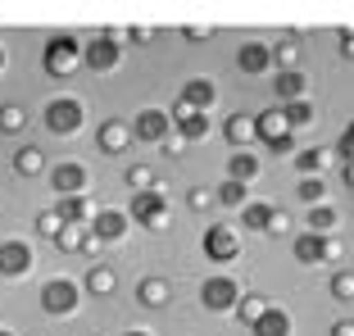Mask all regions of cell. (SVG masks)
<instances>
[{
    "instance_id": "1",
    "label": "cell",
    "mask_w": 354,
    "mask_h": 336,
    "mask_svg": "<svg viewBox=\"0 0 354 336\" xmlns=\"http://www.w3.org/2000/svg\"><path fill=\"white\" fill-rule=\"evenodd\" d=\"M82 50H86V46L77 41L73 32H55L50 41L41 46V68L64 82V77H73L77 68H86V64H82Z\"/></svg>"
},
{
    "instance_id": "2",
    "label": "cell",
    "mask_w": 354,
    "mask_h": 336,
    "mask_svg": "<svg viewBox=\"0 0 354 336\" xmlns=\"http://www.w3.org/2000/svg\"><path fill=\"white\" fill-rule=\"evenodd\" d=\"M82 118H86V109H82L77 95H55V100H46V109H41V123H46L50 137H73L77 127H82Z\"/></svg>"
},
{
    "instance_id": "3",
    "label": "cell",
    "mask_w": 354,
    "mask_h": 336,
    "mask_svg": "<svg viewBox=\"0 0 354 336\" xmlns=\"http://www.w3.org/2000/svg\"><path fill=\"white\" fill-rule=\"evenodd\" d=\"M241 295H245V291H241L236 277H227V273H214V277L200 282V305H205L209 314H236Z\"/></svg>"
},
{
    "instance_id": "4",
    "label": "cell",
    "mask_w": 354,
    "mask_h": 336,
    "mask_svg": "<svg viewBox=\"0 0 354 336\" xmlns=\"http://www.w3.org/2000/svg\"><path fill=\"white\" fill-rule=\"evenodd\" d=\"M127 214H132L136 227L164 232V227H168V191H164V187H155V191H141V196H132Z\"/></svg>"
},
{
    "instance_id": "5",
    "label": "cell",
    "mask_w": 354,
    "mask_h": 336,
    "mask_svg": "<svg viewBox=\"0 0 354 336\" xmlns=\"http://www.w3.org/2000/svg\"><path fill=\"white\" fill-rule=\"evenodd\" d=\"M200 250H205L209 263H236L241 259V232L227 227V223H214V227H205V236H200Z\"/></svg>"
},
{
    "instance_id": "6",
    "label": "cell",
    "mask_w": 354,
    "mask_h": 336,
    "mask_svg": "<svg viewBox=\"0 0 354 336\" xmlns=\"http://www.w3.org/2000/svg\"><path fill=\"white\" fill-rule=\"evenodd\" d=\"M82 64L91 68V73H114L118 64H123V46H118V32H95L91 41H86L82 50Z\"/></svg>"
},
{
    "instance_id": "7",
    "label": "cell",
    "mask_w": 354,
    "mask_h": 336,
    "mask_svg": "<svg viewBox=\"0 0 354 336\" xmlns=\"http://www.w3.org/2000/svg\"><path fill=\"white\" fill-rule=\"evenodd\" d=\"M77 305H82V286L68 282V277H50V282L41 286V309L50 318H68Z\"/></svg>"
},
{
    "instance_id": "8",
    "label": "cell",
    "mask_w": 354,
    "mask_h": 336,
    "mask_svg": "<svg viewBox=\"0 0 354 336\" xmlns=\"http://www.w3.org/2000/svg\"><path fill=\"white\" fill-rule=\"evenodd\" d=\"M173 132H177V127H173V118H168L164 109H141V114L132 118V137L150 141V146H164Z\"/></svg>"
},
{
    "instance_id": "9",
    "label": "cell",
    "mask_w": 354,
    "mask_h": 336,
    "mask_svg": "<svg viewBox=\"0 0 354 336\" xmlns=\"http://www.w3.org/2000/svg\"><path fill=\"white\" fill-rule=\"evenodd\" d=\"M286 137H295V132H291V123H286V114H281V105H268L263 114H254V141H259L263 150L286 141Z\"/></svg>"
},
{
    "instance_id": "10",
    "label": "cell",
    "mask_w": 354,
    "mask_h": 336,
    "mask_svg": "<svg viewBox=\"0 0 354 336\" xmlns=\"http://www.w3.org/2000/svg\"><path fill=\"white\" fill-rule=\"evenodd\" d=\"M236 68L245 77H263V73H277V59H272V46L268 41H245L236 50Z\"/></svg>"
},
{
    "instance_id": "11",
    "label": "cell",
    "mask_w": 354,
    "mask_h": 336,
    "mask_svg": "<svg viewBox=\"0 0 354 336\" xmlns=\"http://www.w3.org/2000/svg\"><path fill=\"white\" fill-rule=\"evenodd\" d=\"M50 187L59 200L68 196H82V191H91V173H86L82 164H55L50 168Z\"/></svg>"
},
{
    "instance_id": "12",
    "label": "cell",
    "mask_w": 354,
    "mask_h": 336,
    "mask_svg": "<svg viewBox=\"0 0 354 336\" xmlns=\"http://www.w3.org/2000/svg\"><path fill=\"white\" fill-rule=\"evenodd\" d=\"M168 118H173V127L182 132L187 141H205L209 132H214V123H209V114H196V109L187 105V100H173V109H168Z\"/></svg>"
},
{
    "instance_id": "13",
    "label": "cell",
    "mask_w": 354,
    "mask_h": 336,
    "mask_svg": "<svg viewBox=\"0 0 354 336\" xmlns=\"http://www.w3.org/2000/svg\"><path fill=\"white\" fill-rule=\"evenodd\" d=\"M272 100H277V105L309 100V77H304L300 68H277V73H272Z\"/></svg>"
},
{
    "instance_id": "14",
    "label": "cell",
    "mask_w": 354,
    "mask_h": 336,
    "mask_svg": "<svg viewBox=\"0 0 354 336\" xmlns=\"http://www.w3.org/2000/svg\"><path fill=\"white\" fill-rule=\"evenodd\" d=\"M37 254L28 241H0V277H28Z\"/></svg>"
},
{
    "instance_id": "15",
    "label": "cell",
    "mask_w": 354,
    "mask_h": 336,
    "mask_svg": "<svg viewBox=\"0 0 354 336\" xmlns=\"http://www.w3.org/2000/svg\"><path fill=\"white\" fill-rule=\"evenodd\" d=\"M132 127H127V118H104L100 132H95V146L104 150V155H127V146H132Z\"/></svg>"
},
{
    "instance_id": "16",
    "label": "cell",
    "mask_w": 354,
    "mask_h": 336,
    "mask_svg": "<svg viewBox=\"0 0 354 336\" xmlns=\"http://www.w3.org/2000/svg\"><path fill=\"white\" fill-rule=\"evenodd\" d=\"M177 100H187L196 114H209V105L218 100V86L209 82V77H191V82H182V95Z\"/></svg>"
},
{
    "instance_id": "17",
    "label": "cell",
    "mask_w": 354,
    "mask_h": 336,
    "mask_svg": "<svg viewBox=\"0 0 354 336\" xmlns=\"http://www.w3.org/2000/svg\"><path fill=\"white\" fill-rule=\"evenodd\" d=\"M291 250H295V259H300L304 268H318V263H327V236H318V232H300Z\"/></svg>"
},
{
    "instance_id": "18",
    "label": "cell",
    "mask_w": 354,
    "mask_h": 336,
    "mask_svg": "<svg viewBox=\"0 0 354 336\" xmlns=\"http://www.w3.org/2000/svg\"><path fill=\"white\" fill-rule=\"evenodd\" d=\"M91 232L100 236L104 245L123 241V236H127V214L123 209H100V214H95V223H91Z\"/></svg>"
},
{
    "instance_id": "19",
    "label": "cell",
    "mask_w": 354,
    "mask_h": 336,
    "mask_svg": "<svg viewBox=\"0 0 354 336\" xmlns=\"http://www.w3.org/2000/svg\"><path fill=\"white\" fill-rule=\"evenodd\" d=\"M55 209L64 214V223H95V200H91V191H82V196H68V200H59Z\"/></svg>"
},
{
    "instance_id": "20",
    "label": "cell",
    "mask_w": 354,
    "mask_h": 336,
    "mask_svg": "<svg viewBox=\"0 0 354 336\" xmlns=\"http://www.w3.org/2000/svg\"><path fill=\"white\" fill-rule=\"evenodd\" d=\"M136 300L146 309H164L168 300H173V286H168L164 277H141V282H136Z\"/></svg>"
},
{
    "instance_id": "21",
    "label": "cell",
    "mask_w": 354,
    "mask_h": 336,
    "mask_svg": "<svg viewBox=\"0 0 354 336\" xmlns=\"http://www.w3.org/2000/svg\"><path fill=\"white\" fill-rule=\"evenodd\" d=\"M86 291L95 295V300H104V295H114L118 291V273L114 268H109V263H91V268H86Z\"/></svg>"
},
{
    "instance_id": "22",
    "label": "cell",
    "mask_w": 354,
    "mask_h": 336,
    "mask_svg": "<svg viewBox=\"0 0 354 336\" xmlns=\"http://www.w3.org/2000/svg\"><path fill=\"white\" fill-rule=\"evenodd\" d=\"M223 141H227L232 150H245V141H254V118H250V114L223 118Z\"/></svg>"
},
{
    "instance_id": "23",
    "label": "cell",
    "mask_w": 354,
    "mask_h": 336,
    "mask_svg": "<svg viewBox=\"0 0 354 336\" xmlns=\"http://www.w3.org/2000/svg\"><path fill=\"white\" fill-rule=\"evenodd\" d=\"M250 332H254V336H291V314H286L281 305H272L268 314H263L259 323L250 327Z\"/></svg>"
},
{
    "instance_id": "24",
    "label": "cell",
    "mask_w": 354,
    "mask_h": 336,
    "mask_svg": "<svg viewBox=\"0 0 354 336\" xmlns=\"http://www.w3.org/2000/svg\"><path fill=\"white\" fill-rule=\"evenodd\" d=\"M91 236H95L91 223H68V227L59 232V241H55V245H59L64 254H77V250H86V245H91Z\"/></svg>"
},
{
    "instance_id": "25",
    "label": "cell",
    "mask_w": 354,
    "mask_h": 336,
    "mask_svg": "<svg viewBox=\"0 0 354 336\" xmlns=\"http://www.w3.org/2000/svg\"><path fill=\"white\" fill-rule=\"evenodd\" d=\"M14 173H19V178H41L46 173V150L41 146H23L19 155H14Z\"/></svg>"
},
{
    "instance_id": "26",
    "label": "cell",
    "mask_w": 354,
    "mask_h": 336,
    "mask_svg": "<svg viewBox=\"0 0 354 336\" xmlns=\"http://www.w3.org/2000/svg\"><path fill=\"white\" fill-rule=\"evenodd\" d=\"M327 159H332V150H323V146L295 150V168H300V178H318V173L327 168Z\"/></svg>"
},
{
    "instance_id": "27",
    "label": "cell",
    "mask_w": 354,
    "mask_h": 336,
    "mask_svg": "<svg viewBox=\"0 0 354 336\" xmlns=\"http://www.w3.org/2000/svg\"><path fill=\"white\" fill-rule=\"evenodd\" d=\"M227 178H236V182H254V178H259V155L232 150V155H227Z\"/></svg>"
},
{
    "instance_id": "28",
    "label": "cell",
    "mask_w": 354,
    "mask_h": 336,
    "mask_svg": "<svg viewBox=\"0 0 354 336\" xmlns=\"http://www.w3.org/2000/svg\"><path fill=\"white\" fill-rule=\"evenodd\" d=\"M272 209H277V205H263V200H250V205L241 209V227H245V232H268V223H272Z\"/></svg>"
},
{
    "instance_id": "29",
    "label": "cell",
    "mask_w": 354,
    "mask_h": 336,
    "mask_svg": "<svg viewBox=\"0 0 354 336\" xmlns=\"http://www.w3.org/2000/svg\"><path fill=\"white\" fill-rule=\"evenodd\" d=\"M218 205H227V209H245V205H250V182L227 178V182L218 187Z\"/></svg>"
},
{
    "instance_id": "30",
    "label": "cell",
    "mask_w": 354,
    "mask_h": 336,
    "mask_svg": "<svg viewBox=\"0 0 354 336\" xmlns=\"http://www.w3.org/2000/svg\"><path fill=\"white\" fill-rule=\"evenodd\" d=\"M272 309V300H263V295H241V305H236V323H245V327H254L263 314Z\"/></svg>"
},
{
    "instance_id": "31",
    "label": "cell",
    "mask_w": 354,
    "mask_h": 336,
    "mask_svg": "<svg viewBox=\"0 0 354 336\" xmlns=\"http://www.w3.org/2000/svg\"><path fill=\"white\" fill-rule=\"evenodd\" d=\"M123 187L132 191V196H141V191H155V168H150V164H127Z\"/></svg>"
},
{
    "instance_id": "32",
    "label": "cell",
    "mask_w": 354,
    "mask_h": 336,
    "mask_svg": "<svg viewBox=\"0 0 354 336\" xmlns=\"http://www.w3.org/2000/svg\"><path fill=\"white\" fill-rule=\"evenodd\" d=\"M281 114H286L291 132H300V127L318 123V109H313V100H295V105H281Z\"/></svg>"
},
{
    "instance_id": "33",
    "label": "cell",
    "mask_w": 354,
    "mask_h": 336,
    "mask_svg": "<svg viewBox=\"0 0 354 336\" xmlns=\"http://www.w3.org/2000/svg\"><path fill=\"white\" fill-rule=\"evenodd\" d=\"M23 127H28L23 105H0V137H19Z\"/></svg>"
},
{
    "instance_id": "34",
    "label": "cell",
    "mask_w": 354,
    "mask_h": 336,
    "mask_svg": "<svg viewBox=\"0 0 354 336\" xmlns=\"http://www.w3.org/2000/svg\"><path fill=\"white\" fill-rule=\"evenodd\" d=\"M309 232H318V236H332L336 232V209L332 205H313L309 209Z\"/></svg>"
},
{
    "instance_id": "35",
    "label": "cell",
    "mask_w": 354,
    "mask_h": 336,
    "mask_svg": "<svg viewBox=\"0 0 354 336\" xmlns=\"http://www.w3.org/2000/svg\"><path fill=\"white\" fill-rule=\"evenodd\" d=\"M327 291H332V300H354V268H336L332 282H327Z\"/></svg>"
},
{
    "instance_id": "36",
    "label": "cell",
    "mask_w": 354,
    "mask_h": 336,
    "mask_svg": "<svg viewBox=\"0 0 354 336\" xmlns=\"http://www.w3.org/2000/svg\"><path fill=\"white\" fill-rule=\"evenodd\" d=\"M68 227V223H64V214L59 209H41L37 214V232H41L46 241H59V232Z\"/></svg>"
},
{
    "instance_id": "37",
    "label": "cell",
    "mask_w": 354,
    "mask_h": 336,
    "mask_svg": "<svg viewBox=\"0 0 354 336\" xmlns=\"http://www.w3.org/2000/svg\"><path fill=\"white\" fill-rule=\"evenodd\" d=\"M323 196H327V187H323V178H300V187H295V200H304V205H323Z\"/></svg>"
},
{
    "instance_id": "38",
    "label": "cell",
    "mask_w": 354,
    "mask_h": 336,
    "mask_svg": "<svg viewBox=\"0 0 354 336\" xmlns=\"http://www.w3.org/2000/svg\"><path fill=\"white\" fill-rule=\"evenodd\" d=\"M272 59H277V68H300V46L286 37V41L272 46Z\"/></svg>"
},
{
    "instance_id": "39",
    "label": "cell",
    "mask_w": 354,
    "mask_h": 336,
    "mask_svg": "<svg viewBox=\"0 0 354 336\" xmlns=\"http://www.w3.org/2000/svg\"><path fill=\"white\" fill-rule=\"evenodd\" d=\"M336 155H341V164H354V118L345 123L341 137H336Z\"/></svg>"
},
{
    "instance_id": "40",
    "label": "cell",
    "mask_w": 354,
    "mask_h": 336,
    "mask_svg": "<svg viewBox=\"0 0 354 336\" xmlns=\"http://www.w3.org/2000/svg\"><path fill=\"white\" fill-rule=\"evenodd\" d=\"M291 232V214L286 209H272V223H268V236H286Z\"/></svg>"
},
{
    "instance_id": "41",
    "label": "cell",
    "mask_w": 354,
    "mask_h": 336,
    "mask_svg": "<svg viewBox=\"0 0 354 336\" xmlns=\"http://www.w3.org/2000/svg\"><path fill=\"white\" fill-rule=\"evenodd\" d=\"M327 263H336V268H341V263H345V241H341V236H336V232H332V236H327Z\"/></svg>"
},
{
    "instance_id": "42",
    "label": "cell",
    "mask_w": 354,
    "mask_h": 336,
    "mask_svg": "<svg viewBox=\"0 0 354 336\" xmlns=\"http://www.w3.org/2000/svg\"><path fill=\"white\" fill-rule=\"evenodd\" d=\"M214 200H218V191H205V187H196V191L187 196V205H191V209H205V205H214Z\"/></svg>"
},
{
    "instance_id": "43",
    "label": "cell",
    "mask_w": 354,
    "mask_h": 336,
    "mask_svg": "<svg viewBox=\"0 0 354 336\" xmlns=\"http://www.w3.org/2000/svg\"><path fill=\"white\" fill-rule=\"evenodd\" d=\"M187 146H191V141L182 137V132H173V137L164 141V155H182V150H187Z\"/></svg>"
},
{
    "instance_id": "44",
    "label": "cell",
    "mask_w": 354,
    "mask_h": 336,
    "mask_svg": "<svg viewBox=\"0 0 354 336\" xmlns=\"http://www.w3.org/2000/svg\"><path fill=\"white\" fill-rule=\"evenodd\" d=\"M150 37H155V32H150V28H127V41H136V46H146Z\"/></svg>"
},
{
    "instance_id": "45",
    "label": "cell",
    "mask_w": 354,
    "mask_h": 336,
    "mask_svg": "<svg viewBox=\"0 0 354 336\" xmlns=\"http://www.w3.org/2000/svg\"><path fill=\"white\" fill-rule=\"evenodd\" d=\"M341 55H345V59H354V28L341 32Z\"/></svg>"
},
{
    "instance_id": "46",
    "label": "cell",
    "mask_w": 354,
    "mask_h": 336,
    "mask_svg": "<svg viewBox=\"0 0 354 336\" xmlns=\"http://www.w3.org/2000/svg\"><path fill=\"white\" fill-rule=\"evenodd\" d=\"M332 336H354V323H350V318H341V323H332Z\"/></svg>"
},
{
    "instance_id": "47",
    "label": "cell",
    "mask_w": 354,
    "mask_h": 336,
    "mask_svg": "<svg viewBox=\"0 0 354 336\" xmlns=\"http://www.w3.org/2000/svg\"><path fill=\"white\" fill-rule=\"evenodd\" d=\"M182 37H187V41H200V37H209V28H182Z\"/></svg>"
},
{
    "instance_id": "48",
    "label": "cell",
    "mask_w": 354,
    "mask_h": 336,
    "mask_svg": "<svg viewBox=\"0 0 354 336\" xmlns=\"http://www.w3.org/2000/svg\"><path fill=\"white\" fill-rule=\"evenodd\" d=\"M341 182H345V187L354 191V164H341Z\"/></svg>"
},
{
    "instance_id": "49",
    "label": "cell",
    "mask_w": 354,
    "mask_h": 336,
    "mask_svg": "<svg viewBox=\"0 0 354 336\" xmlns=\"http://www.w3.org/2000/svg\"><path fill=\"white\" fill-rule=\"evenodd\" d=\"M123 336H155V332H146V327H132V332H123Z\"/></svg>"
},
{
    "instance_id": "50",
    "label": "cell",
    "mask_w": 354,
    "mask_h": 336,
    "mask_svg": "<svg viewBox=\"0 0 354 336\" xmlns=\"http://www.w3.org/2000/svg\"><path fill=\"white\" fill-rule=\"evenodd\" d=\"M0 73H5V46H0Z\"/></svg>"
},
{
    "instance_id": "51",
    "label": "cell",
    "mask_w": 354,
    "mask_h": 336,
    "mask_svg": "<svg viewBox=\"0 0 354 336\" xmlns=\"http://www.w3.org/2000/svg\"><path fill=\"white\" fill-rule=\"evenodd\" d=\"M0 336H14V332H5V327H0Z\"/></svg>"
}]
</instances>
